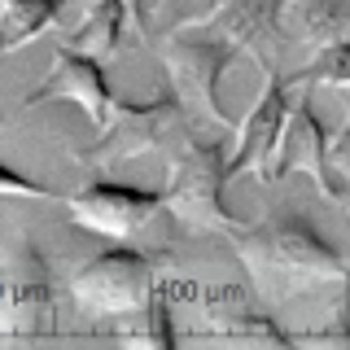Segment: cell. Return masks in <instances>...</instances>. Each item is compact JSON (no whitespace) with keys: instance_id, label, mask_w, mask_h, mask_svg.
I'll return each instance as SVG.
<instances>
[{"instance_id":"6da1fadb","label":"cell","mask_w":350,"mask_h":350,"mask_svg":"<svg viewBox=\"0 0 350 350\" xmlns=\"http://www.w3.org/2000/svg\"><path fill=\"white\" fill-rule=\"evenodd\" d=\"M232 245L237 258L245 262L250 280L258 284V293L276 302L350 280V258L298 206H271L254 224H241L232 232Z\"/></svg>"},{"instance_id":"7a4b0ae2","label":"cell","mask_w":350,"mask_h":350,"mask_svg":"<svg viewBox=\"0 0 350 350\" xmlns=\"http://www.w3.org/2000/svg\"><path fill=\"white\" fill-rule=\"evenodd\" d=\"M167 158H171V175L162 184V211L171 219H180L184 228H193V232L232 237L241 228V219L228 206V184H232L228 149L219 140H206L193 131Z\"/></svg>"},{"instance_id":"3957f363","label":"cell","mask_w":350,"mask_h":350,"mask_svg":"<svg viewBox=\"0 0 350 350\" xmlns=\"http://www.w3.org/2000/svg\"><path fill=\"white\" fill-rule=\"evenodd\" d=\"M241 57H245V49L232 36H224L215 22L162 36V66L171 75V92L193 114L215 118L219 127H237V118L224 105V79Z\"/></svg>"},{"instance_id":"277c9868","label":"cell","mask_w":350,"mask_h":350,"mask_svg":"<svg viewBox=\"0 0 350 350\" xmlns=\"http://www.w3.org/2000/svg\"><path fill=\"white\" fill-rule=\"evenodd\" d=\"M193 109L171 92H158L149 101H118L114 118L101 127L92 149L75 153L79 162H92V167H118V162L131 158H149V153H171L180 140L193 136Z\"/></svg>"},{"instance_id":"5b68a950","label":"cell","mask_w":350,"mask_h":350,"mask_svg":"<svg viewBox=\"0 0 350 350\" xmlns=\"http://www.w3.org/2000/svg\"><path fill=\"white\" fill-rule=\"evenodd\" d=\"M153 293H158V254L127 241H109V250L92 254L70 276V302L83 315L105 320H131Z\"/></svg>"},{"instance_id":"8992f818","label":"cell","mask_w":350,"mask_h":350,"mask_svg":"<svg viewBox=\"0 0 350 350\" xmlns=\"http://www.w3.org/2000/svg\"><path fill=\"white\" fill-rule=\"evenodd\" d=\"M57 328V289L36 241L0 254V337H44Z\"/></svg>"},{"instance_id":"52a82bcc","label":"cell","mask_w":350,"mask_h":350,"mask_svg":"<svg viewBox=\"0 0 350 350\" xmlns=\"http://www.w3.org/2000/svg\"><path fill=\"white\" fill-rule=\"evenodd\" d=\"M49 101H66L75 105L79 114L101 131L109 118H114V109L123 96L109 88V75H105V62L92 57V53H79L70 49V44H62L57 53H53L49 70H44V79L31 88L27 96H22V105L36 109V105H49Z\"/></svg>"},{"instance_id":"ba28073f","label":"cell","mask_w":350,"mask_h":350,"mask_svg":"<svg viewBox=\"0 0 350 350\" xmlns=\"http://www.w3.org/2000/svg\"><path fill=\"white\" fill-rule=\"evenodd\" d=\"M293 88H298L293 75L267 70L258 101L250 105V114L237 123V140H232V149H228V171H232V180L237 175H254V180L267 184L271 158H276L280 136H284V123H289L293 105H298Z\"/></svg>"},{"instance_id":"9c48e42d","label":"cell","mask_w":350,"mask_h":350,"mask_svg":"<svg viewBox=\"0 0 350 350\" xmlns=\"http://www.w3.org/2000/svg\"><path fill=\"white\" fill-rule=\"evenodd\" d=\"M66 211L83 232L101 241H131L162 211V189H136L118 180H88L79 193L66 197Z\"/></svg>"},{"instance_id":"30bf717a","label":"cell","mask_w":350,"mask_h":350,"mask_svg":"<svg viewBox=\"0 0 350 350\" xmlns=\"http://www.w3.org/2000/svg\"><path fill=\"white\" fill-rule=\"evenodd\" d=\"M311 175L315 189H320L324 197H333V202L346 206L350 197V184L337 175L333 167V149H328V131L320 123V114H315V101H306V96H298V105H293L289 123H284V136H280V149L276 158H271V175L267 184L284 180V175Z\"/></svg>"},{"instance_id":"8fae6325","label":"cell","mask_w":350,"mask_h":350,"mask_svg":"<svg viewBox=\"0 0 350 350\" xmlns=\"http://www.w3.org/2000/svg\"><path fill=\"white\" fill-rule=\"evenodd\" d=\"M215 27L232 36L250 57H258L262 70H271V57L280 53V36L289 27V0H224Z\"/></svg>"},{"instance_id":"7c38bea8","label":"cell","mask_w":350,"mask_h":350,"mask_svg":"<svg viewBox=\"0 0 350 350\" xmlns=\"http://www.w3.org/2000/svg\"><path fill=\"white\" fill-rule=\"evenodd\" d=\"M202 333L232 337V342H289L267 315L254 311V306L232 289L211 293V298L202 302Z\"/></svg>"},{"instance_id":"4fadbf2b","label":"cell","mask_w":350,"mask_h":350,"mask_svg":"<svg viewBox=\"0 0 350 350\" xmlns=\"http://www.w3.org/2000/svg\"><path fill=\"white\" fill-rule=\"evenodd\" d=\"M136 27V18H131L127 0H92L88 5V14L75 22V31L66 36V44L79 53H92V57L109 62L118 49H123L127 31Z\"/></svg>"},{"instance_id":"5bb4252c","label":"cell","mask_w":350,"mask_h":350,"mask_svg":"<svg viewBox=\"0 0 350 350\" xmlns=\"http://www.w3.org/2000/svg\"><path fill=\"white\" fill-rule=\"evenodd\" d=\"M66 18V0H0V57L27 49Z\"/></svg>"},{"instance_id":"9a60e30c","label":"cell","mask_w":350,"mask_h":350,"mask_svg":"<svg viewBox=\"0 0 350 350\" xmlns=\"http://www.w3.org/2000/svg\"><path fill=\"white\" fill-rule=\"evenodd\" d=\"M289 31L311 49L350 36V0H289Z\"/></svg>"},{"instance_id":"2e32d148","label":"cell","mask_w":350,"mask_h":350,"mask_svg":"<svg viewBox=\"0 0 350 350\" xmlns=\"http://www.w3.org/2000/svg\"><path fill=\"white\" fill-rule=\"evenodd\" d=\"M224 0H149V36H171L184 27L215 22Z\"/></svg>"},{"instance_id":"e0dca14e","label":"cell","mask_w":350,"mask_h":350,"mask_svg":"<svg viewBox=\"0 0 350 350\" xmlns=\"http://www.w3.org/2000/svg\"><path fill=\"white\" fill-rule=\"evenodd\" d=\"M293 83H298V88H311V83H320V88H350V36L333 40V44H320L315 57L293 75Z\"/></svg>"},{"instance_id":"ac0fdd59","label":"cell","mask_w":350,"mask_h":350,"mask_svg":"<svg viewBox=\"0 0 350 350\" xmlns=\"http://www.w3.org/2000/svg\"><path fill=\"white\" fill-rule=\"evenodd\" d=\"M136 328H123V342H140V346H175V315H171V306H167V293H153V298L140 306L136 315Z\"/></svg>"},{"instance_id":"d6986e66","label":"cell","mask_w":350,"mask_h":350,"mask_svg":"<svg viewBox=\"0 0 350 350\" xmlns=\"http://www.w3.org/2000/svg\"><path fill=\"white\" fill-rule=\"evenodd\" d=\"M0 197H27V202H57V193L49 189V184L31 180V175H22L14 167H5L0 162Z\"/></svg>"},{"instance_id":"ffe728a7","label":"cell","mask_w":350,"mask_h":350,"mask_svg":"<svg viewBox=\"0 0 350 350\" xmlns=\"http://www.w3.org/2000/svg\"><path fill=\"white\" fill-rule=\"evenodd\" d=\"M328 149H333V167L337 175L350 184V109H346V118H342V127L328 136Z\"/></svg>"},{"instance_id":"44dd1931","label":"cell","mask_w":350,"mask_h":350,"mask_svg":"<svg viewBox=\"0 0 350 350\" xmlns=\"http://www.w3.org/2000/svg\"><path fill=\"white\" fill-rule=\"evenodd\" d=\"M127 9H131V18H136V27L149 31V0H127Z\"/></svg>"},{"instance_id":"7402d4cb","label":"cell","mask_w":350,"mask_h":350,"mask_svg":"<svg viewBox=\"0 0 350 350\" xmlns=\"http://www.w3.org/2000/svg\"><path fill=\"white\" fill-rule=\"evenodd\" d=\"M346 206H350V197H346Z\"/></svg>"}]
</instances>
